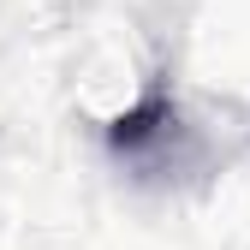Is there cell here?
Instances as JSON below:
<instances>
[{
  "label": "cell",
  "mask_w": 250,
  "mask_h": 250,
  "mask_svg": "<svg viewBox=\"0 0 250 250\" xmlns=\"http://www.w3.org/2000/svg\"><path fill=\"white\" fill-rule=\"evenodd\" d=\"M102 143L113 155V167H125L137 185H155V191L197 185L214 161L208 137L191 125V113L173 102L167 83H149L125 113H113L102 125Z\"/></svg>",
  "instance_id": "obj_1"
}]
</instances>
